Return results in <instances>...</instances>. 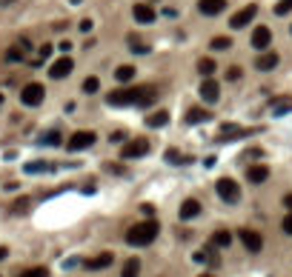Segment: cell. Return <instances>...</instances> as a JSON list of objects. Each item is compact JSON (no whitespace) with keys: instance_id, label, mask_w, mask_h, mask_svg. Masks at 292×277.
Here are the masks:
<instances>
[{"instance_id":"cell-1","label":"cell","mask_w":292,"mask_h":277,"mask_svg":"<svg viewBox=\"0 0 292 277\" xmlns=\"http://www.w3.org/2000/svg\"><path fill=\"white\" fill-rule=\"evenodd\" d=\"M158 98L155 86H132V89H120L109 95V106H152Z\"/></svg>"},{"instance_id":"cell-2","label":"cell","mask_w":292,"mask_h":277,"mask_svg":"<svg viewBox=\"0 0 292 277\" xmlns=\"http://www.w3.org/2000/svg\"><path fill=\"white\" fill-rule=\"evenodd\" d=\"M158 237V223L155 220H144V223H135L126 231V243L129 246H149Z\"/></svg>"},{"instance_id":"cell-3","label":"cell","mask_w":292,"mask_h":277,"mask_svg":"<svg viewBox=\"0 0 292 277\" xmlns=\"http://www.w3.org/2000/svg\"><path fill=\"white\" fill-rule=\"evenodd\" d=\"M43 98H46L43 83H26V86L20 89V100H23V106H40Z\"/></svg>"},{"instance_id":"cell-4","label":"cell","mask_w":292,"mask_h":277,"mask_svg":"<svg viewBox=\"0 0 292 277\" xmlns=\"http://www.w3.org/2000/svg\"><path fill=\"white\" fill-rule=\"evenodd\" d=\"M215 189H218V197H221V200H227V203H238V197H241L238 183H235V180H229V177H221Z\"/></svg>"},{"instance_id":"cell-5","label":"cell","mask_w":292,"mask_h":277,"mask_svg":"<svg viewBox=\"0 0 292 277\" xmlns=\"http://www.w3.org/2000/svg\"><path fill=\"white\" fill-rule=\"evenodd\" d=\"M95 131H75L69 140H66V149L69 151H83V149H89L92 143H95Z\"/></svg>"},{"instance_id":"cell-6","label":"cell","mask_w":292,"mask_h":277,"mask_svg":"<svg viewBox=\"0 0 292 277\" xmlns=\"http://www.w3.org/2000/svg\"><path fill=\"white\" fill-rule=\"evenodd\" d=\"M258 15V6L255 3H249V6H243L238 15H232V20H229V26L232 29H243V26H249L252 23V17Z\"/></svg>"},{"instance_id":"cell-7","label":"cell","mask_w":292,"mask_h":277,"mask_svg":"<svg viewBox=\"0 0 292 277\" xmlns=\"http://www.w3.org/2000/svg\"><path fill=\"white\" fill-rule=\"evenodd\" d=\"M146 151H149V140H144V137H138V140H129L126 146L120 149V154H123L126 160H132V157H144Z\"/></svg>"},{"instance_id":"cell-8","label":"cell","mask_w":292,"mask_h":277,"mask_svg":"<svg viewBox=\"0 0 292 277\" xmlns=\"http://www.w3.org/2000/svg\"><path fill=\"white\" fill-rule=\"evenodd\" d=\"M238 237H241V243L246 246L249 252H261V249H263V237H261L258 231H252V228H241Z\"/></svg>"},{"instance_id":"cell-9","label":"cell","mask_w":292,"mask_h":277,"mask_svg":"<svg viewBox=\"0 0 292 277\" xmlns=\"http://www.w3.org/2000/svg\"><path fill=\"white\" fill-rule=\"evenodd\" d=\"M201 98L206 100V103H218V98H221V86H218V80L204 77V83H201Z\"/></svg>"},{"instance_id":"cell-10","label":"cell","mask_w":292,"mask_h":277,"mask_svg":"<svg viewBox=\"0 0 292 277\" xmlns=\"http://www.w3.org/2000/svg\"><path fill=\"white\" fill-rule=\"evenodd\" d=\"M198 9H201V15L215 17V15H221V12L227 9V0H201Z\"/></svg>"},{"instance_id":"cell-11","label":"cell","mask_w":292,"mask_h":277,"mask_svg":"<svg viewBox=\"0 0 292 277\" xmlns=\"http://www.w3.org/2000/svg\"><path fill=\"white\" fill-rule=\"evenodd\" d=\"M246 134H249V129H241V126H232V123H227V126H221V131H218V140H221V143H227V140L246 137Z\"/></svg>"},{"instance_id":"cell-12","label":"cell","mask_w":292,"mask_h":277,"mask_svg":"<svg viewBox=\"0 0 292 277\" xmlns=\"http://www.w3.org/2000/svg\"><path fill=\"white\" fill-rule=\"evenodd\" d=\"M72 60H69V57H60V60H55V63H52V69H49V75H52V77H55V80H63L66 75H69V72H72Z\"/></svg>"},{"instance_id":"cell-13","label":"cell","mask_w":292,"mask_h":277,"mask_svg":"<svg viewBox=\"0 0 292 277\" xmlns=\"http://www.w3.org/2000/svg\"><path fill=\"white\" fill-rule=\"evenodd\" d=\"M269 43H272V32H269V29H266V26H258V29H255V32H252V46H255V49H266V46H269Z\"/></svg>"},{"instance_id":"cell-14","label":"cell","mask_w":292,"mask_h":277,"mask_svg":"<svg viewBox=\"0 0 292 277\" xmlns=\"http://www.w3.org/2000/svg\"><path fill=\"white\" fill-rule=\"evenodd\" d=\"M115 260V254L112 252H100L97 257H92V260H86V269L89 272H100V269H106V266H112Z\"/></svg>"},{"instance_id":"cell-15","label":"cell","mask_w":292,"mask_h":277,"mask_svg":"<svg viewBox=\"0 0 292 277\" xmlns=\"http://www.w3.org/2000/svg\"><path fill=\"white\" fill-rule=\"evenodd\" d=\"M132 17H135L138 23H152V20H155V9H152L149 3H138V6L132 9Z\"/></svg>"},{"instance_id":"cell-16","label":"cell","mask_w":292,"mask_h":277,"mask_svg":"<svg viewBox=\"0 0 292 277\" xmlns=\"http://www.w3.org/2000/svg\"><path fill=\"white\" fill-rule=\"evenodd\" d=\"M178 214H180V220H192V217L201 214V203L189 197V200H183V203H180V212Z\"/></svg>"},{"instance_id":"cell-17","label":"cell","mask_w":292,"mask_h":277,"mask_svg":"<svg viewBox=\"0 0 292 277\" xmlns=\"http://www.w3.org/2000/svg\"><path fill=\"white\" fill-rule=\"evenodd\" d=\"M275 66H278L275 51H263V54H258V60H255V69H261V72H269V69H275Z\"/></svg>"},{"instance_id":"cell-18","label":"cell","mask_w":292,"mask_h":277,"mask_svg":"<svg viewBox=\"0 0 292 277\" xmlns=\"http://www.w3.org/2000/svg\"><path fill=\"white\" fill-rule=\"evenodd\" d=\"M246 177H249V183H263V180L269 177V169L266 166H249L246 169Z\"/></svg>"},{"instance_id":"cell-19","label":"cell","mask_w":292,"mask_h":277,"mask_svg":"<svg viewBox=\"0 0 292 277\" xmlns=\"http://www.w3.org/2000/svg\"><path fill=\"white\" fill-rule=\"evenodd\" d=\"M204 120H209V112L201 109V106H195V109L186 112V123H189V126H198V123H204Z\"/></svg>"},{"instance_id":"cell-20","label":"cell","mask_w":292,"mask_h":277,"mask_svg":"<svg viewBox=\"0 0 292 277\" xmlns=\"http://www.w3.org/2000/svg\"><path fill=\"white\" fill-rule=\"evenodd\" d=\"M169 123V114L166 112H152L149 117H146V126L149 129H161V126H166Z\"/></svg>"},{"instance_id":"cell-21","label":"cell","mask_w":292,"mask_h":277,"mask_svg":"<svg viewBox=\"0 0 292 277\" xmlns=\"http://www.w3.org/2000/svg\"><path fill=\"white\" fill-rule=\"evenodd\" d=\"M141 275V260L138 257H132V260H126V266H123V272H120V277H138Z\"/></svg>"},{"instance_id":"cell-22","label":"cell","mask_w":292,"mask_h":277,"mask_svg":"<svg viewBox=\"0 0 292 277\" xmlns=\"http://www.w3.org/2000/svg\"><path fill=\"white\" fill-rule=\"evenodd\" d=\"M115 77L120 83H129L135 77V66H117V72H115Z\"/></svg>"},{"instance_id":"cell-23","label":"cell","mask_w":292,"mask_h":277,"mask_svg":"<svg viewBox=\"0 0 292 277\" xmlns=\"http://www.w3.org/2000/svg\"><path fill=\"white\" fill-rule=\"evenodd\" d=\"M232 243V234L229 231H215L212 234V246H218V249H224V246Z\"/></svg>"},{"instance_id":"cell-24","label":"cell","mask_w":292,"mask_h":277,"mask_svg":"<svg viewBox=\"0 0 292 277\" xmlns=\"http://www.w3.org/2000/svg\"><path fill=\"white\" fill-rule=\"evenodd\" d=\"M198 72L209 77L212 72H215V60H212V57H201V63H198Z\"/></svg>"},{"instance_id":"cell-25","label":"cell","mask_w":292,"mask_h":277,"mask_svg":"<svg viewBox=\"0 0 292 277\" xmlns=\"http://www.w3.org/2000/svg\"><path fill=\"white\" fill-rule=\"evenodd\" d=\"M129 46H132V51H138V54H146V51H149V43H144V40L135 37V34L129 37Z\"/></svg>"},{"instance_id":"cell-26","label":"cell","mask_w":292,"mask_h":277,"mask_svg":"<svg viewBox=\"0 0 292 277\" xmlns=\"http://www.w3.org/2000/svg\"><path fill=\"white\" fill-rule=\"evenodd\" d=\"M17 277H49V272L43 266H32V269H26V272H20Z\"/></svg>"},{"instance_id":"cell-27","label":"cell","mask_w":292,"mask_h":277,"mask_svg":"<svg viewBox=\"0 0 292 277\" xmlns=\"http://www.w3.org/2000/svg\"><path fill=\"white\" fill-rule=\"evenodd\" d=\"M272 112H275V114L292 112V100H275V103H272Z\"/></svg>"},{"instance_id":"cell-28","label":"cell","mask_w":292,"mask_h":277,"mask_svg":"<svg viewBox=\"0 0 292 277\" xmlns=\"http://www.w3.org/2000/svg\"><path fill=\"white\" fill-rule=\"evenodd\" d=\"M26 172H29V175H40V172H49V163H46V160H43V163H40V160H34V163L26 166Z\"/></svg>"},{"instance_id":"cell-29","label":"cell","mask_w":292,"mask_h":277,"mask_svg":"<svg viewBox=\"0 0 292 277\" xmlns=\"http://www.w3.org/2000/svg\"><path fill=\"white\" fill-rule=\"evenodd\" d=\"M97 89H100V80H97V77H86V80H83V92H86V95H92Z\"/></svg>"},{"instance_id":"cell-30","label":"cell","mask_w":292,"mask_h":277,"mask_svg":"<svg viewBox=\"0 0 292 277\" xmlns=\"http://www.w3.org/2000/svg\"><path fill=\"white\" fill-rule=\"evenodd\" d=\"M229 46H232V40H229V37H215V40H212V49H218V51L229 49Z\"/></svg>"},{"instance_id":"cell-31","label":"cell","mask_w":292,"mask_h":277,"mask_svg":"<svg viewBox=\"0 0 292 277\" xmlns=\"http://www.w3.org/2000/svg\"><path fill=\"white\" fill-rule=\"evenodd\" d=\"M290 12H292V0H281V3L275 6V15H281V17L290 15Z\"/></svg>"},{"instance_id":"cell-32","label":"cell","mask_w":292,"mask_h":277,"mask_svg":"<svg viewBox=\"0 0 292 277\" xmlns=\"http://www.w3.org/2000/svg\"><path fill=\"white\" fill-rule=\"evenodd\" d=\"M6 60H9V63H17V60H23V51L17 49V46H12V49L6 51Z\"/></svg>"},{"instance_id":"cell-33","label":"cell","mask_w":292,"mask_h":277,"mask_svg":"<svg viewBox=\"0 0 292 277\" xmlns=\"http://www.w3.org/2000/svg\"><path fill=\"white\" fill-rule=\"evenodd\" d=\"M40 143H46V146H58V143H60V134H58V131H49L46 137H40Z\"/></svg>"},{"instance_id":"cell-34","label":"cell","mask_w":292,"mask_h":277,"mask_svg":"<svg viewBox=\"0 0 292 277\" xmlns=\"http://www.w3.org/2000/svg\"><path fill=\"white\" fill-rule=\"evenodd\" d=\"M166 160H169V163H183V160H186V157H183V154H180L178 149H169V151H166Z\"/></svg>"},{"instance_id":"cell-35","label":"cell","mask_w":292,"mask_h":277,"mask_svg":"<svg viewBox=\"0 0 292 277\" xmlns=\"http://www.w3.org/2000/svg\"><path fill=\"white\" fill-rule=\"evenodd\" d=\"M281 228H284V234H292V212L281 220Z\"/></svg>"},{"instance_id":"cell-36","label":"cell","mask_w":292,"mask_h":277,"mask_svg":"<svg viewBox=\"0 0 292 277\" xmlns=\"http://www.w3.org/2000/svg\"><path fill=\"white\" fill-rule=\"evenodd\" d=\"M241 75H243V72H241V69H238V66H232V69H229V72H227V77H229V80H238Z\"/></svg>"},{"instance_id":"cell-37","label":"cell","mask_w":292,"mask_h":277,"mask_svg":"<svg viewBox=\"0 0 292 277\" xmlns=\"http://www.w3.org/2000/svg\"><path fill=\"white\" fill-rule=\"evenodd\" d=\"M23 209H29V200H26V197H23V200H17V203H15V212H23Z\"/></svg>"},{"instance_id":"cell-38","label":"cell","mask_w":292,"mask_h":277,"mask_svg":"<svg viewBox=\"0 0 292 277\" xmlns=\"http://www.w3.org/2000/svg\"><path fill=\"white\" fill-rule=\"evenodd\" d=\"M92 29V20H81V32H89Z\"/></svg>"},{"instance_id":"cell-39","label":"cell","mask_w":292,"mask_h":277,"mask_svg":"<svg viewBox=\"0 0 292 277\" xmlns=\"http://www.w3.org/2000/svg\"><path fill=\"white\" fill-rule=\"evenodd\" d=\"M49 54H52V46H49V43H46V46L40 49V57H49Z\"/></svg>"},{"instance_id":"cell-40","label":"cell","mask_w":292,"mask_h":277,"mask_svg":"<svg viewBox=\"0 0 292 277\" xmlns=\"http://www.w3.org/2000/svg\"><path fill=\"white\" fill-rule=\"evenodd\" d=\"M284 206H287V209L292 212V195H287V197H284Z\"/></svg>"},{"instance_id":"cell-41","label":"cell","mask_w":292,"mask_h":277,"mask_svg":"<svg viewBox=\"0 0 292 277\" xmlns=\"http://www.w3.org/2000/svg\"><path fill=\"white\" fill-rule=\"evenodd\" d=\"M6 254H9V249H6V246H0V260H6Z\"/></svg>"},{"instance_id":"cell-42","label":"cell","mask_w":292,"mask_h":277,"mask_svg":"<svg viewBox=\"0 0 292 277\" xmlns=\"http://www.w3.org/2000/svg\"><path fill=\"white\" fill-rule=\"evenodd\" d=\"M198 277H212V275H198Z\"/></svg>"}]
</instances>
